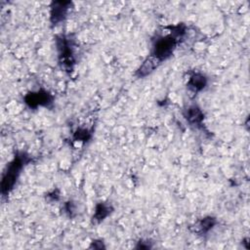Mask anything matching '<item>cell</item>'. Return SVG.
Wrapping results in <instances>:
<instances>
[{
  "instance_id": "obj_1",
  "label": "cell",
  "mask_w": 250,
  "mask_h": 250,
  "mask_svg": "<svg viewBox=\"0 0 250 250\" xmlns=\"http://www.w3.org/2000/svg\"><path fill=\"white\" fill-rule=\"evenodd\" d=\"M185 32V26L183 24L173 26L169 34L157 37L153 43L150 56L157 59L160 62L170 58L176 49L179 38L183 37Z\"/></svg>"
},
{
  "instance_id": "obj_2",
  "label": "cell",
  "mask_w": 250,
  "mask_h": 250,
  "mask_svg": "<svg viewBox=\"0 0 250 250\" xmlns=\"http://www.w3.org/2000/svg\"><path fill=\"white\" fill-rule=\"evenodd\" d=\"M29 160L30 158L26 156L24 152H21L17 154V156H15V158L9 163L1 183V191L3 195L8 194L13 189L21 171L22 170L23 166L29 162Z\"/></svg>"
},
{
  "instance_id": "obj_3",
  "label": "cell",
  "mask_w": 250,
  "mask_h": 250,
  "mask_svg": "<svg viewBox=\"0 0 250 250\" xmlns=\"http://www.w3.org/2000/svg\"><path fill=\"white\" fill-rule=\"evenodd\" d=\"M57 46L59 50L60 62L66 71H71L74 64V57L69 39L63 35H61L57 38Z\"/></svg>"
},
{
  "instance_id": "obj_4",
  "label": "cell",
  "mask_w": 250,
  "mask_h": 250,
  "mask_svg": "<svg viewBox=\"0 0 250 250\" xmlns=\"http://www.w3.org/2000/svg\"><path fill=\"white\" fill-rule=\"evenodd\" d=\"M24 103L32 108L37 106H49L53 104V96L45 90L28 93L24 97Z\"/></svg>"
},
{
  "instance_id": "obj_5",
  "label": "cell",
  "mask_w": 250,
  "mask_h": 250,
  "mask_svg": "<svg viewBox=\"0 0 250 250\" xmlns=\"http://www.w3.org/2000/svg\"><path fill=\"white\" fill-rule=\"evenodd\" d=\"M71 2L69 1H56L51 5V21L53 24H57L62 21L67 15L69 6Z\"/></svg>"
},
{
  "instance_id": "obj_6",
  "label": "cell",
  "mask_w": 250,
  "mask_h": 250,
  "mask_svg": "<svg viewBox=\"0 0 250 250\" xmlns=\"http://www.w3.org/2000/svg\"><path fill=\"white\" fill-rule=\"evenodd\" d=\"M184 116L189 124L194 125V126L201 125V123L204 119V114H203L202 110L197 105L188 106L185 110Z\"/></svg>"
},
{
  "instance_id": "obj_7",
  "label": "cell",
  "mask_w": 250,
  "mask_h": 250,
  "mask_svg": "<svg viewBox=\"0 0 250 250\" xmlns=\"http://www.w3.org/2000/svg\"><path fill=\"white\" fill-rule=\"evenodd\" d=\"M206 85L207 78L204 74L200 72H194L192 75H190L188 81V87L193 93H198L202 91L206 87Z\"/></svg>"
},
{
  "instance_id": "obj_8",
  "label": "cell",
  "mask_w": 250,
  "mask_h": 250,
  "mask_svg": "<svg viewBox=\"0 0 250 250\" xmlns=\"http://www.w3.org/2000/svg\"><path fill=\"white\" fill-rule=\"evenodd\" d=\"M161 62L155 59L152 56H149L139 67V69L136 72V75L138 77H145L146 75H148L149 73H151Z\"/></svg>"
},
{
  "instance_id": "obj_9",
  "label": "cell",
  "mask_w": 250,
  "mask_h": 250,
  "mask_svg": "<svg viewBox=\"0 0 250 250\" xmlns=\"http://www.w3.org/2000/svg\"><path fill=\"white\" fill-rule=\"evenodd\" d=\"M111 210H112V207L109 204L99 203L96 206L93 218H94V220H96L98 222H101L111 213Z\"/></svg>"
},
{
  "instance_id": "obj_10",
  "label": "cell",
  "mask_w": 250,
  "mask_h": 250,
  "mask_svg": "<svg viewBox=\"0 0 250 250\" xmlns=\"http://www.w3.org/2000/svg\"><path fill=\"white\" fill-rule=\"evenodd\" d=\"M217 221L215 218L213 217H206L204 219H201L197 225V228H198V231L199 232H207L209 231L215 225H216Z\"/></svg>"
},
{
  "instance_id": "obj_11",
  "label": "cell",
  "mask_w": 250,
  "mask_h": 250,
  "mask_svg": "<svg viewBox=\"0 0 250 250\" xmlns=\"http://www.w3.org/2000/svg\"><path fill=\"white\" fill-rule=\"evenodd\" d=\"M91 138V132L88 129L85 128H79L75 131L74 135H73V140L75 142H87L89 141Z\"/></svg>"
}]
</instances>
